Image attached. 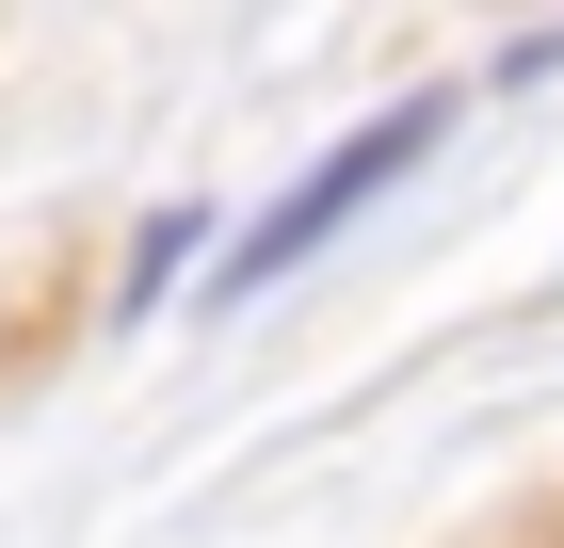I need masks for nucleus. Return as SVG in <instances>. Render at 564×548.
<instances>
[{
  "instance_id": "1",
  "label": "nucleus",
  "mask_w": 564,
  "mask_h": 548,
  "mask_svg": "<svg viewBox=\"0 0 564 548\" xmlns=\"http://www.w3.org/2000/svg\"><path fill=\"white\" fill-rule=\"evenodd\" d=\"M420 146H435V114H371V129H355V146H339V162L306 178V194H274V211H259V243L226 258V291H274L291 258H323V243H339V226L371 211V194H388L403 162H420Z\"/></svg>"
}]
</instances>
